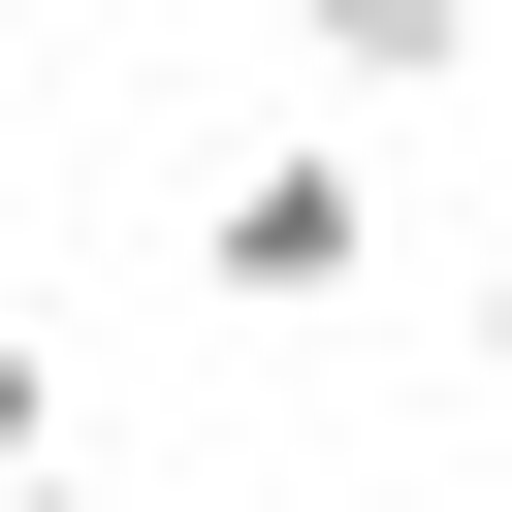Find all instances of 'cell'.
<instances>
[{
    "label": "cell",
    "mask_w": 512,
    "mask_h": 512,
    "mask_svg": "<svg viewBox=\"0 0 512 512\" xmlns=\"http://www.w3.org/2000/svg\"><path fill=\"white\" fill-rule=\"evenodd\" d=\"M352 256H384V192H352L320 128H288V160H224V224H192V288H224V320H320Z\"/></svg>",
    "instance_id": "obj_1"
},
{
    "label": "cell",
    "mask_w": 512,
    "mask_h": 512,
    "mask_svg": "<svg viewBox=\"0 0 512 512\" xmlns=\"http://www.w3.org/2000/svg\"><path fill=\"white\" fill-rule=\"evenodd\" d=\"M288 32H320L352 96H448V64H480V0H288Z\"/></svg>",
    "instance_id": "obj_2"
},
{
    "label": "cell",
    "mask_w": 512,
    "mask_h": 512,
    "mask_svg": "<svg viewBox=\"0 0 512 512\" xmlns=\"http://www.w3.org/2000/svg\"><path fill=\"white\" fill-rule=\"evenodd\" d=\"M32 448H64V352H32V320H0V480H32Z\"/></svg>",
    "instance_id": "obj_3"
},
{
    "label": "cell",
    "mask_w": 512,
    "mask_h": 512,
    "mask_svg": "<svg viewBox=\"0 0 512 512\" xmlns=\"http://www.w3.org/2000/svg\"><path fill=\"white\" fill-rule=\"evenodd\" d=\"M480 416H512V256H480Z\"/></svg>",
    "instance_id": "obj_4"
},
{
    "label": "cell",
    "mask_w": 512,
    "mask_h": 512,
    "mask_svg": "<svg viewBox=\"0 0 512 512\" xmlns=\"http://www.w3.org/2000/svg\"><path fill=\"white\" fill-rule=\"evenodd\" d=\"M0 512H128V480H64V448H32V480H0Z\"/></svg>",
    "instance_id": "obj_5"
}]
</instances>
